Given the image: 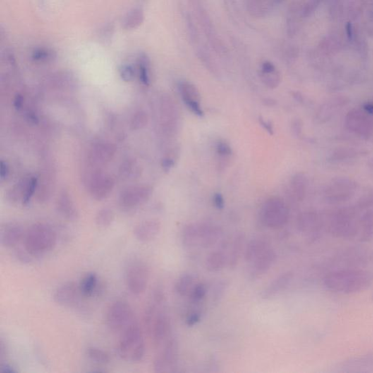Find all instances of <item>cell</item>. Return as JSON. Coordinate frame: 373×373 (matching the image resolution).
Listing matches in <instances>:
<instances>
[{"label":"cell","instance_id":"1","mask_svg":"<svg viewBox=\"0 0 373 373\" xmlns=\"http://www.w3.org/2000/svg\"><path fill=\"white\" fill-rule=\"evenodd\" d=\"M370 276L361 270L345 269L329 273L324 279V287L336 293L350 294L365 290L371 284Z\"/></svg>","mask_w":373,"mask_h":373},{"label":"cell","instance_id":"2","mask_svg":"<svg viewBox=\"0 0 373 373\" xmlns=\"http://www.w3.org/2000/svg\"><path fill=\"white\" fill-rule=\"evenodd\" d=\"M24 247L31 255L38 256L51 252L57 243L56 231L46 223H35L24 235Z\"/></svg>","mask_w":373,"mask_h":373},{"label":"cell","instance_id":"3","mask_svg":"<svg viewBox=\"0 0 373 373\" xmlns=\"http://www.w3.org/2000/svg\"><path fill=\"white\" fill-rule=\"evenodd\" d=\"M118 354L128 362H139L144 358L145 343L142 330L137 323L122 333L118 343Z\"/></svg>","mask_w":373,"mask_h":373},{"label":"cell","instance_id":"4","mask_svg":"<svg viewBox=\"0 0 373 373\" xmlns=\"http://www.w3.org/2000/svg\"><path fill=\"white\" fill-rule=\"evenodd\" d=\"M144 321L156 347L166 341L171 330V321L168 314L157 311L156 304L149 305L146 310Z\"/></svg>","mask_w":373,"mask_h":373},{"label":"cell","instance_id":"5","mask_svg":"<svg viewBox=\"0 0 373 373\" xmlns=\"http://www.w3.org/2000/svg\"><path fill=\"white\" fill-rule=\"evenodd\" d=\"M290 211L284 201L273 197L264 203L260 211L262 224L269 228H282L288 222Z\"/></svg>","mask_w":373,"mask_h":373},{"label":"cell","instance_id":"6","mask_svg":"<svg viewBox=\"0 0 373 373\" xmlns=\"http://www.w3.org/2000/svg\"><path fill=\"white\" fill-rule=\"evenodd\" d=\"M106 325L114 333H122L135 324L133 309L128 302L118 300L106 312Z\"/></svg>","mask_w":373,"mask_h":373},{"label":"cell","instance_id":"7","mask_svg":"<svg viewBox=\"0 0 373 373\" xmlns=\"http://www.w3.org/2000/svg\"><path fill=\"white\" fill-rule=\"evenodd\" d=\"M358 188V184L346 177L333 179L324 190V197L330 204H339L349 200Z\"/></svg>","mask_w":373,"mask_h":373},{"label":"cell","instance_id":"8","mask_svg":"<svg viewBox=\"0 0 373 373\" xmlns=\"http://www.w3.org/2000/svg\"><path fill=\"white\" fill-rule=\"evenodd\" d=\"M149 271L147 265L139 259L128 264L125 271V282L129 291L135 295L143 293L147 289Z\"/></svg>","mask_w":373,"mask_h":373},{"label":"cell","instance_id":"9","mask_svg":"<svg viewBox=\"0 0 373 373\" xmlns=\"http://www.w3.org/2000/svg\"><path fill=\"white\" fill-rule=\"evenodd\" d=\"M178 357V343L175 338H170L165 342L163 349L155 358L153 362L155 372H175L177 367Z\"/></svg>","mask_w":373,"mask_h":373},{"label":"cell","instance_id":"10","mask_svg":"<svg viewBox=\"0 0 373 373\" xmlns=\"http://www.w3.org/2000/svg\"><path fill=\"white\" fill-rule=\"evenodd\" d=\"M152 192L153 189L149 185L128 187L120 193V206L125 210H131L148 201Z\"/></svg>","mask_w":373,"mask_h":373},{"label":"cell","instance_id":"11","mask_svg":"<svg viewBox=\"0 0 373 373\" xmlns=\"http://www.w3.org/2000/svg\"><path fill=\"white\" fill-rule=\"evenodd\" d=\"M91 196L96 201H103L109 196L115 187V180L100 171L86 177Z\"/></svg>","mask_w":373,"mask_h":373},{"label":"cell","instance_id":"12","mask_svg":"<svg viewBox=\"0 0 373 373\" xmlns=\"http://www.w3.org/2000/svg\"><path fill=\"white\" fill-rule=\"evenodd\" d=\"M367 113L359 109H352L345 117L347 129L363 138H368L373 132V124Z\"/></svg>","mask_w":373,"mask_h":373},{"label":"cell","instance_id":"13","mask_svg":"<svg viewBox=\"0 0 373 373\" xmlns=\"http://www.w3.org/2000/svg\"><path fill=\"white\" fill-rule=\"evenodd\" d=\"M161 104L163 130L168 134H174L179 120L176 105L168 95L163 96Z\"/></svg>","mask_w":373,"mask_h":373},{"label":"cell","instance_id":"14","mask_svg":"<svg viewBox=\"0 0 373 373\" xmlns=\"http://www.w3.org/2000/svg\"><path fill=\"white\" fill-rule=\"evenodd\" d=\"M80 295L81 292L79 285L70 281L58 287L54 292L53 300L58 305L70 308L76 305Z\"/></svg>","mask_w":373,"mask_h":373},{"label":"cell","instance_id":"15","mask_svg":"<svg viewBox=\"0 0 373 373\" xmlns=\"http://www.w3.org/2000/svg\"><path fill=\"white\" fill-rule=\"evenodd\" d=\"M179 91L185 105L194 114L202 116L204 115L201 106V96L196 87L190 82L183 81L179 85Z\"/></svg>","mask_w":373,"mask_h":373},{"label":"cell","instance_id":"16","mask_svg":"<svg viewBox=\"0 0 373 373\" xmlns=\"http://www.w3.org/2000/svg\"><path fill=\"white\" fill-rule=\"evenodd\" d=\"M276 254L273 249L270 248L264 254L257 257L250 264V276L253 279L264 276L271 269L276 260Z\"/></svg>","mask_w":373,"mask_h":373},{"label":"cell","instance_id":"17","mask_svg":"<svg viewBox=\"0 0 373 373\" xmlns=\"http://www.w3.org/2000/svg\"><path fill=\"white\" fill-rule=\"evenodd\" d=\"M161 230V224L157 220H147L136 225L134 235L141 242H149L155 239Z\"/></svg>","mask_w":373,"mask_h":373},{"label":"cell","instance_id":"18","mask_svg":"<svg viewBox=\"0 0 373 373\" xmlns=\"http://www.w3.org/2000/svg\"><path fill=\"white\" fill-rule=\"evenodd\" d=\"M25 235L23 227L18 223H8L2 228L0 240L2 245L6 248H11L19 244Z\"/></svg>","mask_w":373,"mask_h":373},{"label":"cell","instance_id":"19","mask_svg":"<svg viewBox=\"0 0 373 373\" xmlns=\"http://www.w3.org/2000/svg\"><path fill=\"white\" fill-rule=\"evenodd\" d=\"M197 246L209 248L217 242L222 235V230L210 225H196Z\"/></svg>","mask_w":373,"mask_h":373},{"label":"cell","instance_id":"20","mask_svg":"<svg viewBox=\"0 0 373 373\" xmlns=\"http://www.w3.org/2000/svg\"><path fill=\"white\" fill-rule=\"evenodd\" d=\"M116 147L109 142H99L94 144L91 153V161L95 164H104L113 160Z\"/></svg>","mask_w":373,"mask_h":373},{"label":"cell","instance_id":"21","mask_svg":"<svg viewBox=\"0 0 373 373\" xmlns=\"http://www.w3.org/2000/svg\"><path fill=\"white\" fill-rule=\"evenodd\" d=\"M56 210L60 215L70 221L78 219V210L68 192L63 191L60 194L56 201Z\"/></svg>","mask_w":373,"mask_h":373},{"label":"cell","instance_id":"22","mask_svg":"<svg viewBox=\"0 0 373 373\" xmlns=\"http://www.w3.org/2000/svg\"><path fill=\"white\" fill-rule=\"evenodd\" d=\"M292 276L293 275L291 272H287L280 275L265 289L261 294V296L264 299L272 298L276 296L288 286L289 283L292 281Z\"/></svg>","mask_w":373,"mask_h":373},{"label":"cell","instance_id":"23","mask_svg":"<svg viewBox=\"0 0 373 373\" xmlns=\"http://www.w3.org/2000/svg\"><path fill=\"white\" fill-rule=\"evenodd\" d=\"M308 179L304 173H298L294 175L290 181V192L292 199L297 201L303 200L308 188Z\"/></svg>","mask_w":373,"mask_h":373},{"label":"cell","instance_id":"24","mask_svg":"<svg viewBox=\"0 0 373 373\" xmlns=\"http://www.w3.org/2000/svg\"><path fill=\"white\" fill-rule=\"evenodd\" d=\"M271 248L268 242L264 239H254L247 244L244 253V258L249 264H252L257 257Z\"/></svg>","mask_w":373,"mask_h":373},{"label":"cell","instance_id":"25","mask_svg":"<svg viewBox=\"0 0 373 373\" xmlns=\"http://www.w3.org/2000/svg\"><path fill=\"white\" fill-rule=\"evenodd\" d=\"M319 216L316 212L307 211L300 216L298 220V227L304 233H312L317 229L319 225Z\"/></svg>","mask_w":373,"mask_h":373},{"label":"cell","instance_id":"26","mask_svg":"<svg viewBox=\"0 0 373 373\" xmlns=\"http://www.w3.org/2000/svg\"><path fill=\"white\" fill-rule=\"evenodd\" d=\"M244 238H245V236L244 234H242V233L238 234L235 237L234 240L232 244L231 250H230L229 258H228V264L232 269H234L236 267L238 261H239L242 251L243 249Z\"/></svg>","mask_w":373,"mask_h":373},{"label":"cell","instance_id":"27","mask_svg":"<svg viewBox=\"0 0 373 373\" xmlns=\"http://www.w3.org/2000/svg\"><path fill=\"white\" fill-rule=\"evenodd\" d=\"M226 258L225 254L221 251L211 252L206 261V267L210 272H218L224 268Z\"/></svg>","mask_w":373,"mask_h":373},{"label":"cell","instance_id":"28","mask_svg":"<svg viewBox=\"0 0 373 373\" xmlns=\"http://www.w3.org/2000/svg\"><path fill=\"white\" fill-rule=\"evenodd\" d=\"M97 275L94 273H89L82 278L79 287L82 296L90 297L95 292L97 287Z\"/></svg>","mask_w":373,"mask_h":373},{"label":"cell","instance_id":"29","mask_svg":"<svg viewBox=\"0 0 373 373\" xmlns=\"http://www.w3.org/2000/svg\"><path fill=\"white\" fill-rule=\"evenodd\" d=\"M140 173V168L133 160H127L122 163L119 169V175L122 180L137 178Z\"/></svg>","mask_w":373,"mask_h":373},{"label":"cell","instance_id":"30","mask_svg":"<svg viewBox=\"0 0 373 373\" xmlns=\"http://www.w3.org/2000/svg\"><path fill=\"white\" fill-rule=\"evenodd\" d=\"M359 155H360V152L357 149L341 147V148L335 149L332 152L330 156V160L333 162L344 161L357 158Z\"/></svg>","mask_w":373,"mask_h":373},{"label":"cell","instance_id":"31","mask_svg":"<svg viewBox=\"0 0 373 373\" xmlns=\"http://www.w3.org/2000/svg\"><path fill=\"white\" fill-rule=\"evenodd\" d=\"M182 240L183 245L187 248H192L197 246L196 225H188L184 228Z\"/></svg>","mask_w":373,"mask_h":373},{"label":"cell","instance_id":"32","mask_svg":"<svg viewBox=\"0 0 373 373\" xmlns=\"http://www.w3.org/2000/svg\"><path fill=\"white\" fill-rule=\"evenodd\" d=\"M87 355L91 361L98 364H106L111 361L109 354L106 350L97 347H89L87 349Z\"/></svg>","mask_w":373,"mask_h":373},{"label":"cell","instance_id":"33","mask_svg":"<svg viewBox=\"0 0 373 373\" xmlns=\"http://www.w3.org/2000/svg\"><path fill=\"white\" fill-rule=\"evenodd\" d=\"M115 220V214L109 208H104L98 211L96 214L95 222L98 227L106 228L109 227Z\"/></svg>","mask_w":373,"mask_h":373},{"label":"cell","instance_id":"34","mask_svg":"<svg viewBox=\"0 0 373 373\" xmlns=\"http://www.w3.org/2000/svg\"><path fill=\"white\" fill-rule=\"evenodd\" d=\"M138 71L139 80L142 84L149 85L150 83L149 77V63L148 58L145 56H140L138 61Z\"/></svg>","mask_w":373,"mask_h":373},{"label":"cell","instance_id":"35","mask_svg":"<svg viewBox=\"0 0 373 373\" xmlns=\"http://www.w3.org/2000/svg\"><path fill=\"white\" fill-rule=\"evenodd\" d=\"M192 282H193V278L191 275L183 274L177 280L176 285H175V290L179 295L185 296L190 291Z\"/></svg>","mask_w":373,"mask_h":373},{"label":"cell","instance_id":"36","mask_svg":"<svg viewBox=\"0 0 373 373\" xmlns=\"http://www.w3.org/2000/svg\"><path fill=\"white\" fill-rule=\"evenodd\" d=\"M148 123V116L143 110L137 112L130 120V128L133 130H139L144 128Z\"/></svg>","mask_w":373,"mask_h":373},{"label":"cell","instance_id":"37","mask_svg":"<svg viewBox=\"0 0 373 373\" xmlns=\"http://www.w3.org/2000/svg\"><path fill=\"white\" fill-rule=\"evenodd\" d=\"M39 178L37 177H33L29 180L28 185H27V189H26L25 194L22 203L24 205H28L30 203L31 199L34 196L36 190L38 188Z\"/></svg>","mask_w":373,"mask_h":373},{"label":"cell","instance_id":"38","mask_svg":"<svg viewBox=\"0 0 373 373\" xmlns=\"http://www.w3.org/2000/svg\"><path fill=\"white\" fill-rule=\"evenodd\" d=\"M53 57L52 51L44 48H36L32 54V59L35 61H39V62L49 61V60L52 59Z\"/></svg>","mask_w":373,"mask_h":373},{"label":"cell","instance_id":"39","mask_svg":"<svg viewBox=\"0 0 373 373\" xmlns=\"http://www.w3.org/2000/svg\"><path fill=\"white\" fill-rule=\"evenodd\" d=\"M119 72L122 80L125 82H130L134 80L135 77L136 72L134 67L130 64L122 65L120 67Z\"/></svg>","mask_w":373,"mask_h":373},{"label":"cell","instance_id":"40","mask_svg":"<svg viewBox=\"0 0 373 373\" xmlns=\"http://www.w3.org/2000/svg\"><path fill=\"white\" fill-rule=\"evenodd\" d=\"M207 289L204 283H198L192 289V299L194 302H199L206 297Z\"/></svg>","mask_w":373,"mask_h":373},{"label":"cell","instance_id":"41","mask_svg":"<svg viewBox=\"0 0 373 373\" xmlns=\"http://www.w3.org/2000/svg\"><path fill=\"white\" fill-rule=\"evenodd\" d=\"M372 206H373V191L368 192L363 196H361L357 204V207L360 210L368 209Z\"/></svg>","mask_w":373,"mask_h":373},{"label":"cell","instance_id":"42","mask_svg":"<svg viewBox=\"0 0 373 373\" xmlns=\"http://www.w3.org/2000/svg\"><path fill=\"white\" fill-rule=\"evenodd\" d=\"M216 151L220 156L223 157H227L232 154V149L228 143L225 142H218L216 145Z\"/></svg>","mask_w":373,"mask_h":373},{"label":"cell","instance_id":"43","mask_svg":"<svg viewBox=\"0 0 373 373\" xmlns=\"http://www.w3.org/2000/svg\"><path fill=\"white\" fill-rule=\"evenodd\" d=\"M10 173L9 166L8 163L4 161H2L0 163V180L1 182H4Z\"/></svg>","mask_w":373,"mask_h":373},{"label":"cell","instance_id":"44","mask_svg":"<svg viewBox=\"0 0 373 373\" xmlns=\"http://www.w3.org/2000/svg\"><path fill=\"white\" fill-rule=\"evenodd\" d=\"M201 316L199 313L194 312L187 316L186 323L187 326H192L197 324L201 321Z\"/></svg>","mask_w":373,"mask_h":373},{"label":"cell","instance_id":"45","mask_svg":"<svg viewBox=\"0 0 373 373\" xmlns=\"http://www.w3.org/2000/svg\"><path fill=\"white\" fill-rule=\"evenodd\" d=\"M213 203H214V205L216 209H220V210L224 209L225 200L222 194H214V197H213Z\"/></svg>","mask_w":373,"mask_h":373},{"label":"cell","instance_id":"46","mask_svg":"<svg viewBox=\"0 0 373 373\" xmlns=\"http://www.w3.org/2000/svg\"><path fill=\"white\" fill-rule=\"evenodd\" d=\"M161 164H162L163 169L165 171H168L171 170V168H172L173 165H174V161H173L171 158L166 157L163 158L162 160V163H161Z\"/></svg>","mask_w":373,"mask_h":373},{"label":"cell","instance_id":"47","mask_svg":"<svg viewBox=\"0 0 373 373\" xmlns=\"http://www.w3.org/2000/svg\"><path fill=\"white\" fill-rule=\"evenodd\" d=\"M24 98L23 96L20 94H17L15 96L14 100H13V106L15 109L19 110L21 109L22 106H23Z\"/></svg>","mask_w":373,"mask_h":373},{"label":"cell","instance_id":"48","mask_svg":"<svg viewBox=\"0 0 373 373\" xmlns=\"http://www.w3.org/2000/svg\"><path fill=\"white\" fill-rule=\"evenodd\" d=\"M276 71V67L272 63L265 62L262 66V73H270Z\"/></svg>","mask_w":373,"mask_h":373},{"label":"cell","instance_id":"49","mask_svg":"<svg viewBox=\"0 0 373 373\" xmlns=\"http://www.w3.org/2000/svg\"><path fill=\"white\" fill-rule=\"evenodd\" d=\"M27 119L31 123L33 124H37L39 123L38 117L37 115L34 114L32 112H29L27 114Z\"/></svg>","mask_w":373,"mask_h":373},{"label":"cell","instance_id":"50","mask_svg":"<svg viewBox=\"0 0 373 373\" xmlns=\"http://www.w3.org/2000/svg\"><path fill=\"white\" fill-rule=\"evenodd\" d=\"M16 372L11 366L8 365V364H5L0 367V372L2 373H14Z\"/></svg>","mask_w":373,"mask_h":373},{"label":"cell","instance_id":"51","mask_svg":"<svg viewBox=\"0 0 373 373\" xmlns=\"http://www.w3.org/2000/svg\"><path fill=\"white\" fill-rule=\"evenodd\" d=\"M345 31H346L348 38L352 39L353 38V27H352V24L350 22H348L346 26H345Z\"/></svg>","mask_w":373,"mask_h":373},{"label":"cell","instance_id":"52","mask_svg":"<svg viewBox=\"0 0 373 373\" xmlns=\"http://www.w3.org/2000/svg\"><path fill=\"white\" fill-rule=\"evenodd\" d=\"M364 110L366 113L369 115L373 114V104L372 103H366L364 104Z\"/></svg>","mask_w":373,"mask_h":373},{"label":"cell","instance_id":"53","mask_svg":"<svg viewBox=\"0 0 373 373\" xmlns=\"http://www.w3.org/2000/svg\"><path fill=\"white\" fill-rule=\"evenodd\" d=\"M367 165H368L369 168H372L373 170V158L369 160L368 162H367Z\"/></svg>","mask_w":373,"mask_h":373}]
</instances>
